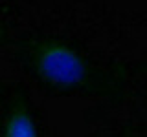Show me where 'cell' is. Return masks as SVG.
I'll return each mask as SVG.
<instances>
[{"instance_id": "7a4b0ae2", "label": "cell", "mask_w": 147, "mask_h": 137, "mask_svg": "<svg viewBox=\"0 0 147 137\" xmlns=\"http://www.w3.org/2000/svg\"><path fill=\"white\" fill-rule=\"evenodd\" d=\"M2 137H39L35 121L26 108H13L6 117Z\"/></svg>"}, {"instance_id": "6da1fadb", "label": "cell", "mask_w": 147, "mask_h": 137, "mask_svg": "<svg viewBox=\"0 0 147 137\" xmlns=\"http://www.w3.org/2000/svg\"><path fill=\"white\" fill-rule=\"evenodd\" d=\"M33 68L40 79L55 88H76L86 77V66L81 55L57 40H46L37 46Z\"/></svg>"}]
</instances>
